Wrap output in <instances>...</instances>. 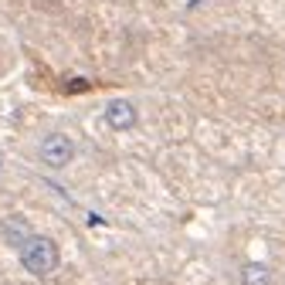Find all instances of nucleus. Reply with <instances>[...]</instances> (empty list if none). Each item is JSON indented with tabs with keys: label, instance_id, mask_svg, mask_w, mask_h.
<instances>
[{
	"label": "nucleus",
	"instance_id": "nucleus-1",
	"mask_svg": "<svg viewBox=\"0 0 285 285\" xmlns=\"http://www.w3.org/2000/svg\"><path fill=\"white\" fill-rule=\"evenodd\" d=\"M17 255H21L24 272L34 275V278H45V275H51L61 265V251H58L55 238H48V234H34Z\"/></svg>",
	"mask_w": 285,
	"mask_h": 285
},
{
	"label": "nucleus",
	"instance_id": "nucleus-5",
	"mask_svg": "<svg viewBox=\"0 0 285 285\" xmlns=\"http://www.w3.org/2000/svg\"><path fill=\"white\" fill-rule=\"evenodd\" d=\"M241 285H272V268L265 262H245L238 272Z\"/></svg>",
	"mask_w": 285,
	"mask_h": 285
},
{
	"label": "nucleus",
	"instance_id": "nucleus-4",
	"mask_svg": "<svg viewBox=\"0 0 285 285\" xmlns=\"http://www.w3.org/2000/svg\"><path fill=\"white\" fill-rule=\"evenodd\" d=\"M0 234H4V241H7L11 248H17V251H21L27 241L34 238V231L27 228V221H24V217H11V221H4Z\"/></svg>",
	"mask_w": 285,
	"mask_h": 285
},
{
	"label": "nucleus",
	"instance_id": "nucleus-2",
	"mask_svg": "<svg viewBox=\"0 0 285 285\" xmlns=\"http://www.w3.org/2000/svg\"><path fill=\"white\" fill-rule=\"evenodd\" d=\"M37 156H41V163L48 170H61V167H68L75 160V139L68 133H48L41 139V146H37Z\"/></svg>",
	"mask_w": 285,
	"mask_h": 285
},
{
	"label": "nucleus",
	"instance_id": "nucleus-3",
	"mask_svg": "<svg viewBox=\"0 0 285 285\" xmlns=\"http://www.w3.org/2000/svg\"><path fill=\"white\" fill-rule=\"evenodd\" d=\"M105 123L112 126L115 133H126V129H136L139 112L129 99H112V102L105 105Z\"/></svg>",
	"mask_w": 285,
	"mask_h": 285
}]
</instances>
